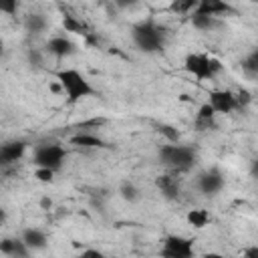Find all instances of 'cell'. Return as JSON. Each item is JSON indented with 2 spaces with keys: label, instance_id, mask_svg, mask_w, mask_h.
<instances>
[{
  "label": "cell",
  "instance_id": "27",
  "mask_svg": "<svg viewBox=\"0 0 258 258\" xmlns=\"http://www.w3.org/2000/svg\"><path fill=\"white\" fill-rule=\"evenodd\" d=\"M14 244H16V238H2L0 240V254H4V256H10L12 254V250H14Z\"/></svg>",
  "mask_w": 258,
  "mask_h": 258
},
{
  "label": "cell",
  "instance_id": "7",
  "mask_svg": "<svg viewBox=\"0 0 258 258\" xmlns=\"http://www.w3.org/2000/svg\"><path fill=\"white\" fill-rule=\"evenodd\" d=\"M208 105L214 109V113H232L234 109H238V103H236V93L230 91V89H216V91H210V99H208Z\"/></svg>",
  "mask_w": 258,
  "mask_h": 258
},
{
  "label": "cell",
  "instance_id": "8",
  "mask_svg": "<svg viewBox=\"0 0 258 258\" xmlns=\"http://www.w3.org/2000/svg\"><path fill=\"white\" fill-rule=\"evenodd\" d=\"M198 189L204 194V196H216L218 191H222L226 179L222 175V171L218 167H212V169H206L198 175Z\"/></svg>",
  "mask_w": 258,
  "mask_h": 258
},
{
  "label": "cell",
  "instance_id": "10",
  "mask_svg": "<svg viewBox=\"0 0 258 258\" xmlns=\"http://www.w3.org/2000/svg\"><path fill=\"white\" fill-rule=\"evenodd\" d=\"M46 50H48L52 56H56V58H64V56H71V54L77 52V44H75L71 38H67L64 34H58V36L48 38Z\"/></svg>",
  "mask_w": 258,
  "mask_h": 258
},
{
  "label": "cell",
  "instance_id": "12",
  "mask_svg": "<svg viewBox=\"0 0 258 258\" xmlns=\"http://www.w3.org/2000/svg\"><path fill=\"white\" fill-rule=\"evenodd\" d=\"M216 127H218V121H216L214 109L208 103L200 105V109H198V113L194 117V129L196 131H214Z\"/></svg>",
  "mask_w": 258,
  "mask_h": 258
},
{
  "label": "cell",
  "instance_id": "32",
  "mask_svg": "<svg viewBox=\"0 0 258 258\" xmlns=\"http://www.w3.org/2000/svg\"><path fill=\"white\" fill-rule=\"evenodd\" d=\"M40 208H42V210H50V208H52V200H50V198H42V200H40Z\"/></svg>",
  "mask_w": 258,
  "mask_h": 258
},
{
  "label": "cell",
  "instance_id": "13",
  "mask_svg": "<svg viewBox=\"0 0 258 258\" xmlns=\"http://www.w3.org/2000/svg\"><path fill=\"white\" fill-rule=\"evenodd\" d=\"M20 240L22 244L30 250V252H36V250H44L48 246V238L42 230L38 228H24L22 234H20Z\"/></svg>",
  "mask_w": 258,
  "mask_h": 258
},
{
  "label": "cell",
  "instance_id": "19",
  "mask_svg": "<svg viewBox=\"0 0 258 258\" xmlns=\"http://www.w3.org/2000/svg\"><path fill=\"white\" fill-rule=\"evenodd\" d=\"M185 220H187L189 226L202 230V228H206V226L210 224V214H208L206 210H202V208H196V210H189V212H187Z\"/></svg>",
  "mask_w": 258,
  "mask_h": 258
},
{
  "label": "cell",
  "instance_id": "11",
  "mask_svg": "<svg viewBox=\"0 0 258 258\" xmlns=\"http://www.w3.org/2000/svg\"><path fill=\"white\" fill-rule=\"evenodd\" d=\"M155 187L159 189V194H161L165 200H177L179 194H181L179 179H177L173 173L157 175V177H155Z\"/></svg>",
  "mask_w": 258,
  "mask_h": 258
},
{
  "label": "cell",
  "instance_id": "35",
  "mask_svg": "<svg viewBox=\"0 0 258 258\" xmlns=\"http://www.w3.org/2000/svg\"><path fill=\"white\" fill-rule=\"evenodd\" d=\"M2 52H4V42L0 40V54H2Z\"/></svg>",
  "mask_w": 258,
  "mask_h": 258
},
{
  "label": "cell",
  "instance_id": "29",
  "mask_svg": "<svg viewBox=\"0 0 258 258\" xmlns=\"http://www.w3.org/2000/svg\"><path fill=\"white\" fill-rule=\"evenodd\" d=\"M79 258H107V256H105L101 250H97V248H87V250L81 252Z\"/></svg>",
  "mask_w": 258,
  "mask_h": 258
},
{
  "label": "cell",
  "instance_id": "1",
  "mask_svg": "<svg viewBox=\"0 0 258 258\" xmlns=\"http://www.w3.org/2000/svg\"><path fill=\"white\" fill-rule=\"evenodd\" d=\"M131 40L141 52H159L165 46V28L153 18H143L131 26Z\"/></svg>",
  "mask_w": 258,
  "mask_h": 258
},
{
  "label": "cell",
  "instance_id": "21",
  "mask_svg": "<svg viewBox=\"0 0 258 258\" xmlns=\"http://www.w3.org/2000/svg\"><path fill=\"white\" fill-rule=\"evenodd\" d=\"M242 71L250 77V79H256L258 77V50H250L244 58H242Z\"/></svg>",
  "mask_w": 258,
  "mask_h": 258
},
{
  "label": "cell",
  "instance_id": "22",
  "mask_svg": "<svg viewBox=\"0 0 258 258\" xmlns=\"http://www.w3.org/2000/svg\"><path fill=\"white\" fill-rule=\"evenodd\" d=\"M196 6H198V0H173L169 4V10L177 14H191Z\"/></svg>",
  "mask_w": 258,
  "mask_h": 258
},
{
  "label": "cell",
  "instance_id": "5",
  "mask_svg": "<svg viewBox=\"0 0 258 258\" xmlns=\"http://www.w3.org/2000/svg\"><path fill=\"white\" fill-rule=\"evenodd\" d=\"M64 157H67V151H64L62 145H58V143H44V145L34 147L32 165H36L40 169H50V171L56 173L62 167Z\"/></svg>",
  "mask_w": 258,
  "mask_h": 258
},
{
  "label": "cell",
  "instance_id": "9",
  "mask_svg": "<svg viewBox=\"0 0 258 258\" xmlns=\"http://www.w3.org/2000/svg\"><path fill=\"white\" fill-rule=\"evenodd\" d=\"M26 151V143L20 141V139H14V141H6L0 145V167H6L14 161H18Z\"/></svg>",
  "mask_w": 258,
  "mask_h": 258
},
{
  "label": "cell",
  "instance_id": "17",
  "mask_svg": "<svg viewBox=\"0 0 258 258\" xmlns=\"http://www.w3.org/2000/svg\"><path fill=\"white\" fill-rule=\"evenodd\" d=\"M62 26H64V30L67 32H75V34H83V36H87L89 38V26L83 22V20H79L77 16H73V14H64L62 16Z\"/></svg>",
  "mask_w": 258,
  "mask_h": 258
},
{
  "label": "cell",
  "instance_id": "23",
  "mask_svg": "<svg viewBox=\"0 0 258 258\" xmlns=\"http://www.w3.org/2000/svg\"><path fill=\"white\" fill-rule=\"evenodd\" d=\"M155 129L159 135H163L169 143H179V131L169 123H155Z\"/></svg>",
  "mask_w": 258,
  "mask_h": 258
},
{
  "label": "cell",
  "instance_id": "15",
  "mask_svg": "<svg viewBox=\"0 0 258 258\" xmlns=\"http://www.w3.org/2000/svg\"><path fill=\"white\" fill-rule=\"evenodd\" d=\"M71 145H77V147H87V149H101V147H109L101 137H97V135H93V133H87V131H79V133H75L71 139Z\"/></svg>",
  "mask_w": 258,
  "mask_h": 258
},
{
  "label": "cell",
  "instance_id": "18",
  "mask_svg": "<svg viewBox=\"0 0 258 258\" xmlns=\"http://www.w3.org/2000/svg\"><path fill=\"white\" fill-rule=\"evenodd\" d=\"M24 26H26L28 32L38 34V32H42V30L46 28V16L40 14V12H30V14L24 18Z\"/></svg>",
  "mask_w": 258,
  "mask_h": 258
},
{
  "label": "cell",
  "instance_id": "24",
  "mask_svg": "<svg viewBox=\"0 0 258 258\" xmlns=\"http://www.w3.org/2000/svg\"><path fill=\"white\" fill-rule=\"evenodd\" d=\"M0 12L8 14V16H14L18 12V2L16 0H0Z\"/></svg>",
  "mask_w": 258,
  "mask_h": 258
},
{
  "label": "cell",
  "instance_id": "4",
  "mask_svg": "<svg viewBox=\"0 0 258 258\" xmlns=\"http://www.w3.org/2000/svg\"><path fill=\"white\" fill-rule=\"evenodd\" d=\"M183 69L198 81H210L222 71V62L204 52H189L183 60Z\"/></svg>",
  "mask_w": 258,
  "mask_h": 258
},
{
  "label": "cell",
  "instance_id": "26",
  "mask_svg": "<svg viewBox=\"0 0 258 258\" xmlns=\"http://www.w3.org/2000/svg\"><path fill=\"white\" fill-rule=\"evenodd\" d=\"M34 177H36L38 181H42V183H50V181L54 179V171H50V169H40V167H36V169H34Z\"/></svg>",
  "mask_w": 258,
  "mask_h": 258
},
{
  "label": "cell",
  "instance_id": "16",
  "mask_svg": "<svg viewBox=\"0 0 258 258\" xmlns=\"http://www.w3.org/2000/svg\"><path fill=\"white\" fill-rule=\"evenodd\" d=\"M189 22L196 30H202V32H208V30H214L216 26H220L218 18L214 16H208V14H200V12H191L189 14Z\"/></svg>",
  "mask_w": 258,
  "mask_h": 258
},
{
  "label": "cell",
  "instance_id": "33",
  "mask_svg": "<svg viewBox=\"0 0 258 258\" xmlns=\"http://www.w3.org/2000/svg\"><path fill=\"white\" fill-rule=\"evenodd\" d=\"M204 258H230V256H226V254H220V252H208Z\"/></svg>",
  "mask_w": 258,
  "mask_h": 258
},
{
  "label": "cell",
  "instance_id": "34",
  "mask_svg": "<svg viewBox=\"0 0 258 258\" xmlns=\"http://www.w3.org/2000/svg\"><path fill=\"white\" fill-rule=\"evenodd\" d=\"M4 222H6V210H4L2 206H0V226H2Z\"/></svg>",
  "mask_w": 258,
  "mask_h": 258
},
{
  "label": "cell",
  "instance_id": "20",
  "mask_svg": "<svg viewBox=\"0 0 258 258\" xmlns=\"http://www.w3.org/2000/svg\"><path fill=\"white\" fill-rule=\"evenodd\" d=\"M119 196H121L125 202L135 204V202L141 198V191H139V187H137L133 181L125 179V181H121V185H119Z\"/></svg>",
  "mask_w": 258,
  "mask_h": 258
},
{
  "label": "cell",
  "instance_id": "14",
  "mask_svg": "<svg viewBox=\"0 0 258 258\" xmlns=\"http://www.w3.org/2000/svg\"><path fill=\"white\" fill-rule=\"evenodd\" d=\"M194 12H200V14H208V16L218 18L220 14L234 12V8L228 2H222V0H198V6H196Z\"/></svg>",
  "mask_w": 258,
  "mask_h": 258
},
{
  "label": "cell",
  "instance_id": "6",
  "mask_svg": "<svg viewBox=\"0 0 258 258\" xmlns=\"http://www.w3.org/2000/svg\"><path fill=\"white\" fill-rule=\"evenodd\" d=\"M159 256L161 258H196L194 240L179 234H167L161 242Z\"/></svg>",
  "mask_w": 258,
  "mask_h": 258
},
{
  "label": "cell",
  "instance_id": "25",
  "mask_svg": "<svg viewBox=\"0 0 258 258\" xmlns=\"http://www.w3.org/2000/svg\"><path fill=\"white\" fill-rule=\"evenodd\" d=\"M26 56H28L30 67H34V69H40V67H42V52H40L38 48H30Z\"/></svg>",
  "mask_w": 258,
  "mask_h": 258
},
{
  "label": "cell",
  "instance_id": "28",
  "mask_svg": "<svg viewBox=\"0 0 258 258\" xmlns=\"http://www.w3.org/2000/svg\"><path fill=\"white\" fill-rule=\"evenodd\" d=\"M250 101H252V97H250V93H248L246 89H240V91L236 93V103H238V109L246 107Z\"/></svg>",
  "mask_w": 258,
  "mask_h": 258
},
{
  "label": "cell",
  "instance_id": "30",
  "mask_svg": "<svg viewBox=\"0 0 258 258\" xmlns=\"http://www.w3.org/2000/svg\"><path fill=\"white\" fill-rule=\"evenodd\" d=\"M105 123V119H101V117H95V119H89V121H83V123H79L77 127H79V131L81 129H85V127H99V125H103Z\"/></svg>",
  "mask_w": 258,
  "mask_h": 258
},
{
  "label": "cell",
  "instance_id": "3",
  "mask_svg": "<svg viewBox=\"0 0 258 258\" xmlns=\"http://www.w3.org/2000/svg\"><path fill=\"white\" fill-rule=\"evenodd\" d=\"M157 157L163 165L171 167L173 171L181 173V171H189L196 163V149L189 145H179V143H167L161 145L157 151Z\"/></svg>",
  "mask_w": 258,
  "mask_h": 258
},
{
  "label": "cell",
  "instance_id": "2",
  "mask_svg": "<svg viewBox=\"0 0 258 258\" xmlns=\"http://www.w3.org/2000/svg\"><path fill=\"white\" fill-rule=\"evenodd\" d=\"M56 83H58L60 91L67 95L69 105H75V103L95 95V87L77 69H60V71H56Z\"/></svg>",
  "mask_w": 258,
  "mask_h": 258
},
{
  "label": "cell",
  "instance_id": "31",
  "mask_svg": "<svg viewBox=\"0 0 258 258\" xmlns=\"http://www.w3.org/2000/svg\"><path fill=\"white\" fill-rule=\"evenodd\" d=\"M242 256H244V258H258V246H256V244L246 246V248L242 250Z\"/></svg>",
  "mask_w": 258,
  "mask_h": 258
}]
</instances>
